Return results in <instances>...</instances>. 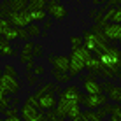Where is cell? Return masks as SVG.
Returning <instances> with one entry per match:
<instances>
[{
    "label": "cell",
    "mask_w": 121,
    "mask_h": 121,
    "mask_svg": "<svg viewBox=\"0 0 121 121\" xmlns=\"http://www.w3.org/2000/svg\"><path fill=\"white\" fill-rule=\"evenodd\" d=\"M48 2H60V0H48Z\"/></svg>",
    "instance_id": "cell-46"
},
{
    "label": "cell",
    "mask_w": 121,
    "mask_h": 121,
    "mask_svg": "<svg viewBox=\"0 0 121 121\" xmlns=\"http://www.w3.org/2000/svg\"><path fill=\"white\" fill-rule=\"evenodd\" d=\"M0 74H2V72H0Z\"/></svg>",
    "instance_id": "cell-49"
},
{
    "label": "cell",
    "mask_w": 121,
    "mask_h": 121,
    "mask_svg": "<svg viewBox=\"0 0 121 121\" xmlns=\"http://www.w3.org/2000/svg\"><path fill=\"white\" fill-rule=\"evenodd\" d=\"M28 9L26 0H9V12H19Z\"/></svg>",
    "instance_id": "cell-17"
},
{
    "label": "cell",
    "mask_w": 121,
    "mask_h": 121,
    "mask_svg": "<svg viewBox=\"0 0 121 121\" xmlns=\"http://www.w3.org/2000/svg\"><path fill=\"white\" fill-rule=\"evenodd\" d=\"M37 98V102H39V109L40 111H49L53 109V107H56V100L58 97L55 93H51V91H44V93H33Z\"/></svg>",
    "instance_id": "cell-10"
},
{
    "label": "cell",
    "mask_w": 121,
    "mask_h": 121,
    "mask_svg": "<svg viewBox=\"0 0 121 121\" xmlns=\"http://www.w3.org/2000/svg\"><path fill=\"white\" fill-rule=\"evenodd\" d=\"M32 121H48V119H46V116H44V111H39V112H37V116Z\"/></svg>",
    "instance_id": "cell-40"
},
{
    "label": "cell",
    "mask_w": 121,
    "mask_h": 121,
    "mask_svg": "<svg viewBox=\"0 0 121 121\" xmlns=\"http://www.w3.org/2000/svg\"><path fill=\"white\" fill-rule=\"evenodd\" d=\"M111 111H112V104H109V102H105L104 105H100L98 109H95V112L98 114V118L102 119V121H104V119L107 118V116L111 114Z\"/></svg>",
    "instance_id": "cell-20"
},
{
    "label": "cell",
    "mask_w": 121,
    "mask_h": 121,
    "mask_svg": "<svg viewBox=\"0 0 121 121\" xmlns=\"http://www.w3.org/2000/svg\"><path fill=\"white\" fill-rule=\"evenodd\" d=\"M107 21L111 23H121V5H114V7H107L104 12Z\"/></svg>",
    "instance_id": "cell-16"
},
{
    "label": "cell",
    "mask_w": 121,
    "mask_h": 121,
    "mask_svg": "<svg viewBox=\"0 0 121 121\" xmlns=\"http://www.w3.org/2000/svg\"><path fill=\"white\" fill-rule=\"evenodd\" d=\"M72 121H82V119H81V114H79V116H77V118H74Z\"/></svg>",
    "instance_id": "cell-45"
},
{
    "label": "cell",
    "mask_w": 121,
    "mask_h": 121,
    "mask_svg": "<svg viewBox=\"0 0 121 121\" xmlns=\"http://www.w3.org/2000/svg\"><path fill=\"white\" fill-rule=\"evenodd\" d=\"M42 23H44V25H42V26H44V30H49V28L53 26V18H46Z\"/></svg>",
    "instance_id": "cell-39"
},
{
    "label": "cell",
    "mask_w": 121,
    "mask_h": 121,
    "mask_svg": "<svg viewBox=\"0 0 121 121\" xmlns=\"http://www.w3.org/2000/svg\"><path fill=\"white\" fill-rule=\"evenodd\" d=\"M44 72H46V69L42 65H37V67H33V69H32V74H33V76H37V77L44 76Z\"/></svg>",
    "instance_id": "cell-35"
},
{
    "label": "cell",
    "mask_w": 121,
    "mask_h": 121,
    "mask_svg": "<svg viewBox=\"0 0 121 121\" xmlns=\"http://www.w3.org/2000/svg\"><path fill=\"white\" fill-rule=\"evenodd\" d=\"M25 104H30V105H33V107H37V109H39V102H37L35 95H28V97L25 98Z\"/></svg>",
    "instance_id": "cell-36"
},
{
    "label": "cell",
    "mask_w": 121,
    "mask_h": 121,
    "mask_svg": "<svg viewBox=\"0 0 121 121\" xmlns=\"http://www.w3.org/2000/svg\"><path fill=\"white\" fill-rule=\"evenodd\" d=\"M11 105V97H7V95H4V91L0 90V112L4 114V111L7 109V107Z\"/></svg>",
    "instance_id": "cell-28"
},
{
    "label": "cell",
    "mask_w": 121,
    "mask_h": 121,
    "mask_svg": "<svg viewBox=\"0 0 121 121\" xmlns=\"http://www.w3.org/2000/svg\"><path fill=\"white\" fill-rule=\"evenodd\" d=\"M100 4H105V0H100Z\"/></svg>",
    "instance_id": "cell-47"
},
{
    "label": "cell",
    "mask_w": 121,
    "mask_h": 121,
    "mask_svg": "<svg viewBox=\"0 0 121 121\" xmlns=\"http://www.w3.org/2000/svg\"><path fill=\"white\" fill-rule=\"evenodd\" d=\"M119 56L121 51L116 44H107L104 51L98 55L100 63H102V70H100V77L107 79V81H114L121 76L119 72Z\"/></svg>",
    "instance_id": "cell-1"
},
{
    "label": "cell",
    "mask_w": 121,
    "mask_h": 121,
    "mask_svg": "<svg viewBox=\"0 0 121 121\" xmlns=\"http://www.w3.org/2000/svg\"><path fill=\"white\" fill-rule=\"evenodd\" d=\"M74 2H81V0H74Z\"/></svg>",
    "instance_id": "cell-48"
},
{
    "label": "cell",
    "mask_w": 121,
    "mask_h": 121,
    "mask_svg": "<svg viewBox=\"0 0 121 121\" xmlns=\"http://www.w3.org/2000/svg\"><path fill=\"white\" fill-rule=\"evenodd\" d=\"M88 55H90V51L84 46H79V48L72 49V53L69 56V70H67L70 77H77L84 70V61L88 58Z\"/></svg>",
    "instance_id": "cell-3"
},
{
    "label": "cell",
    "mask_w": 121,
    "mask_h": 121,
    "mask_svg": "<svg viewBox=\"0 0 121 121\" xmlns=\"http://www.w3.org/2000/svg\"><path fill=\"white\" fill-rule=\"evenodd\" d=\"M70 46H72V49L79 48V46H82V39L79 35H72L70 37Z\"/></svg>",
    "instance_id": "cell-32"
},
{
    "label": "cell",
    "mask_w": 121,
    "mask_h": 121,
    "mask_svg": "<svg viewBox=\"0 0 121 121\" xmlns=\"http://www.w3.org/2000/svg\"><path fill=\"white\" fill-rule=\"evenodd\" d=\"M44 116H46V119H48V121H65V118L55 109V107L49 109V111H44Z\"/></svg>",
    "instance_id": "cell-23"
},
{
    "label": "cell",
    "mask_w": 121,
    "mask_h": 121,
    "mask_svg": "<svg viewBox=\"0 0 121 121\" xmlns=\"http://www.w3.org/2000/svg\"><path fill=\"white\" fill-rule=\"evenodd\" d=\"M4 74H7V76H12V77H18V70L14 69V65H4Z\"/></svg>",
    "instance_id": "cell-31"
},
{
    "label": "cell",
    "mask_w": 121,
    "mask_h": 121,
    "mask_svg": "<svg viewBox=\"0 0 121 121\" xmlns=\"http://www.w3.org/2000/svg\"><path fill=\"white\" fill-rule=\"evenodd\" d=\"M19 61L21 63H28V61H33V55L32 53H19Z\"/></svg>",
    "instance_id": "cell-33"
},
{
    "label": "cell",
    "mask_w": 121,
    "mask_h": 121,
    "mask_svg": "<svg viewBox=\"0 0 121 121\" xmlns=\"http://www.w3.org/2000/svg\"><path fill=\"white\" fill-rule=\"evenodd\" d=\"M7 19H9L11 25L16 26V28H26L30 23H33L30 9H25V11H19V12H9V14H7Z\"/></svg>",
    "instance_id": "cell-6"
},
{
    "label": "cell",
    "mask_w": 121,
    "mask_h": 121,
    "mask_svg": "<svg viewBox=\"0 0 121 121\" xmlns=\"http://www.w3.org/2000/svg\"><path fill=\"white\" fill-rule=\"evenodd\" d=\"M9 26H12L9 19H7V18H0V35H4V33L7 32V28H9Z\"/></svg>",
    "instance_id": "cell-29"
},
{
    "label": "cell",
    "mask_w": 121,
    "mask_h": 121,
    "mask_svg": "<svg viewBox=\"0 0 121 121\" xmlns=\"http://www.w3.org/2000/svg\"><path fill=\"white\" fill-rule=\"evenodd\" d=\"M2 121H23V119L19 118V114H16V116H5Z\"/></svg>",
    "instance_id": "cell-42"
},
{
    "label": "cell",
    "mask_w": 121,
    "mask_h": 121,
    "mask_svg": "<svg viewBox=\"0 0 121 121\" xmlns=\"http://www.w3.org/2000/svg\"><path fill=\"white\" fill-rule=\"evenodd\" d=\"M0 90L4 91V95L7 97H14V95L19 93L21 90V82L18 81V77L7 76V74H0Z\"/></svg>",
    "instance_id": "cell-5"
},
{
    "label": "cell",
    "mask_w": 121,
    "mask_h": 121,
    "mask_svg": "<svg viewBox=\"0 0 121 121\" xmlns=\"http://www.w3.org/2000/svg\"><path fill=\"white\" fill-rule=\"evenodd\" d=\"M51 76L55 77L56 82H69L70 79H72V77L69 76V72H61V70H56V69L51 70Z\"/></svg>",
    "instance_id": "cell-21"
},
{
    "label": "cell",
    "mask_w": 121,
    "mask_h": 121,
    "mask_svg": "<svg viewBox=\"0 0 121 121\" xmlns=\"http://www.w3.org/2000/svg\"><path fill=\"white\" fill-rule=\"evenodd\" d=\"M91 4H93V5H100V0H90Z\"/></svg>",
    "instance_id": "cell-44"
},
{
    "label": "cell",
    "mask_w": 121,
    "mask_h": 121,
    "mask_svg": "<svg viewBox=\"0 0 121 121\" xmlns=\"http://www.w3.org/2000/svg\"><path fill=\"white\" fill-rule=\"evenodd\" d=\"M40 109H37V107H33V105H30V104H25L23 102V105L19 107V118H21L23 121H32L33 118L37 116V112H39Z\"/></svg>",
    "instance_id": "cell-15"
},
{
    "label": "cell",
    "mask_w": 121,
    "mask_h": 121,
    "mask_svg": "<svg viewBox=\"0 0 121 121\" xmlns=\"http://www.w3.org/2000/svg\"><path fill=\"white\" fill-rule=\"evenodd\" d=\"M40 25L39 23H30L26 26V33H28V37H30V39H37V37L40 35Z\"/></svg>",
    "instance_id": "cell-24"
},
{
    "label": "cell",
    "mask_w": 121,
    "mask_h": 121,
    "mask_svg": "<svg viewBox=\"0 0 121 121\" xmlns=\"http://www.w3.org/2000/svg\"><path fill=\"white\" fill-rule=\"evenodd\" d=\"M30 14H32V19L33 23H42L46 18H48V12H46L44 9H30Z\"/></svg>",
    "instance_id": "cell-22"
},
{
    "label": "cell",
    "mask_w": 121,
    "mask_h": 121,
    "mask_svg": "<svg viewBox=\"0 0 121 121\" xmlns=\"http://www.w3.org/2000/svg\"><path fill=\"white\" fill-rule=\"evenodd\" d=\"M18 39H21V40H30V37H28V33H26V28H18Z\"/></svg>",
    "instance_id": "cell-37"
},
{
    "label": "cell",
    "mask_w": 121,
    "mask_h": 121,
    "mask_svg": "<svg viewBox=\"0 0 121 121\" xmlns=\"http://www.w3.org/2000/svg\"><path fill=\"white\" fill-rule=\"evenodd\" d=\"M81 39H82V46L88 49L91 55H100V53L104 51V48L109 44V42H105V40H102V39H98V37H95L90 30H84V32H82Z\"/></svg>",
    "instance_id": "cell-4"
},
{
    "label": "cell",
    "mask_w": 121,
    "mask_h": 121,
    "mask_svg": "<svg viewBox=\"0 0 121 121\" xmlns=\"http://www.w3.org/2000/svg\"><path fill=\"white\" fill-rule=\"evenodd\" d=\"M0 37L5 39V40H9V42H11V40H16V39H18V28H16V26H9L7 32L4 33V35H0Z\"/></svg>",
    "instance_id": "cell-27"
},
{
    "label": "cell",
    "mask_w": 121,
    "mask_h": 121,
    "mask_svg": "<svg viewBox=\"0 0 121 121\" xmlns=\"http://www.w3.org/2000/svg\"><path fill=\"white\" fill-rule=\"evenodd\" d=\"M102 91H105L107 100H111V102H114V104L121 102V86L114 84L112 81H105L102 84Z\"/></svg>",
    "instance_id": "cell-12"
},
{
    "label": "cell",
    "mask_w": 121,
    "mask_h": 121,
    "mask_svg": "<svg viewBox=\"0 0 121 121\" xmlns=\"http://www.w3.org/2000/svg\"><path fill=\"white\" fill-rule=\"evenodd\" d=\"M114 5H121V0H105V7H114Z\"/></svg>",
    "instance_id": "cell-41"
},
{
    "label": "cell",
    "mask_w": 121,
    "mask_h": 121,
    "mask_svg": "<svg viewBox=\"0 0 121 121\" xmlns=\"http://www.w3.org/2000/svg\"><path fill=\"white\" fill-rule=\"evenodd\" d=\"M109 121H121L119 114H109Z\"/></svg>",
    "instance_id": "cell-43"
},
{
    "label": "cell",
    "mask_w": 121,
    "mask_h": 121,
    "mask_svg": "<svg viewBox=\"0 0 121 121\" xmlns=\"http://www.w3.org/2000/svg\"><path fill=\"white\" fill-rule=\"evenodd\" d=\"M48 61L53 65V69L61 70V72H67L69 70V56L67 55H49Z\"/></svg>",
    "instance_id": "cell-14"
},
{
    "label": "cell",
    "mask_w": 121,
    "mask_h": 121,
    "mask_svg": "<svg viewBox=\"0 0 121 121\" xmlns=\"http://www.w3.org/2000/svg\"><path fill=\"white\" fill-rule=\"evenodd\" d=\"M26 82H28V86H33L37 82V76H33L32 72H26Z\"/></svg>",
    "instance_id": "cell-38"
},
{
    "label": "cell",
    "mask_w": 121,
    "mask_h": 121,
    "mask_svg": "<svg viewBox=\"0 0 121 121\" xmlns=\"http://www.w3.org/2000/svg\"><path fill=\"white\" fill-rule=\"evenodd\" d=\"M82 100V93L79 90V86L76 84H69L65 90H61L58 93V100H56V107L55 109L60 112L63 118H67V112L72 109L74 105H81Z\"/></svg>",
    "instance_id": "cell-2"
},
{
    "label": "cell",
    "mask_w": 121,
    "mask_h": 121,
    "mask_svg": "<svg viewBox=\"0 0 121 121\" xmlns=\"http://www.w3.org/2000/svg\"><path fill=\"white\" fill-rule=\"evenodd\" d=\"M44 11L48 12V16H51V18L56 19V21H61V19H65L67 16H69V11H67L65 5L60 4V2H48Z\"/></svg>",
    "instance_id": "cell-7"
},
{
    "label": "cell",
    "mask_w": 121,
    "mask_h": 121,
    "mask_svg": "<svg viewBox=\"0 0 121 121\" xmlns=\"http://www.w3.org/2000/svg\"><path fill=\"white\" fill-rule=\"evenodd\" d=\"M82 90L86 91V95H100L102 91V82L97 79V76L88 74L86 77H82Z\"/></svg>",
    "instance_id": "cell-8"
},
{
    "label": "cell",
    "mask_w": 121,
    "mask_h": 121,
    "mask_svg": "<svg viewBox=\"0 0 121 121\" xmlns=\"http://www.w3.org/2000/svg\"><path fill=\"white\" fill-rule=\"evenodd\" d=\"M44 91H51V93L58 95L61 91V88H60V84H56V82H46V84H42L35 93H44Z\"/></svg>",
    "instance_id": "cell-19"
},
{
    "label": "cell",
    "mask_w": 121,
    "mask_h": 121,
    "mask_svg": "<svg viewBox=\"0 0 121 121\" xmlns=\"http://www.w3.org/2000/svg\"><path fill=\"white\" fill-rule=\"evenodd\" d=\"M102 32H104V37H105L107 42L111 44H116L118 40L121 39V25L119 23H105L102 26Z\"/></svg>",
    "instance_id": "cell-9"
},
{
    "label": "cell",
    "mask_w": 121,
    "mask_h": 121,
    "mask_svg": "<svg viewBox=\"0 0 121 121\" xmlns=\"http://www.w3.org/2000/svg\"><path fill=\"white\" fill-rule=\"evenodd\" d=\"M32 55H33V58H40V56L44 55V53H42V46H40V44H33Z\"/></svg>",
    "instance_id": "cell-34"
},
{
    "label": "cell",
    "mask_w": 121,
    "mask_h": 121,
    "mask_svg": "<svg viewBox=\"0 0 121 121\" xmlns=\"http://www.w3.org/2000/svg\"><path fill=\"white\" fill-rule=\"evenodd\" d=\"M81 119L82 121H102L98 118V114L95 111H90V109H84L81 111Z\"/></svg>",
    "instance_id": "cell-25"
},
{
    "label": "cell",
    "mask_w": 121,
    "mask_h": 121,
    "mask_svg": "<svg viewBox=\"0 0 121 121\" xmlns=\"http://www.w3.org/2000/svg\"><path fill=\"white\" fill-rule=\"evenodd\" d=\"M105 102H109V100H107V97L104 93H100V95H82L81 105H84V109L95 111V109H98L100 105H104Z\"/></svg>",
    "instance_id": "cell-11"
},
{
    "label": "cell",
    "mask_w": 121,
    "mask_h": 121,
    "mask_svg": "<svg viewBox=\"0 0 121 121\" xmlns=\"http://www.w3.org/2000/svg\"><path fill=\"white\" fill-rule=\"evenodd\" d=\"M0 55L2 56H14L16 55V49L9 44V40L2 39V42H0Z\"/></svg>",
    "instance_id": "cell-18"
},
{
    "label": "cell",
    "mask_w": 121,
    "mask_h": 121,
    "mask_svg": "<svg viewBox=\"0 0 121 121\" xmlns=\"http://www.w3.org/2000/svg\"><path fill=\"white\" fill-rule=\"evenodd\" d=\"M81 105H74L72 109H70L69 112H67V118H70V119H74V118H77L79 114H81Z\"/></svg>",
    "instance_id": "cell-30"
},
{
    "label": "cell",
    "mask_w": 121,
    "mask_h": 121,
    "mask_svg": "<svg viewBox=\"0 0 121 121\" xmlns=\"http://www.w3.org/2000/svg\"><path fill=\"white\" fill-rule=\"evenodd\" d=\"M84 70H88V74H93V76H100V70H102V63H100L98 55H88L84 61Z\"/></svg>",
    "instance_id": "cell-13"
},
{
    "label": "cell",
    "mask_w": 121,
    "mask_h": 121,
    "mask_svg": "<svg viewBox=\"0 0 121 121\" xmlns=\"http://www.w3.org/2000/svg\"><path fill=\"white\" fill-rule=\"evenodd\" d=\"M46 4H48V0H26V5L28 9H46Z\"/></svg>",
    "instance_id": "cell-26"
}]
</instances>
